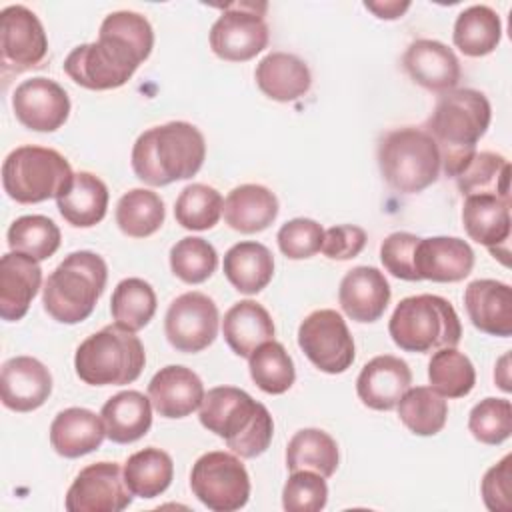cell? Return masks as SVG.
Returning a JSON list of instances; mask_svg holds the SVG:
<instances>
[{
  "label": "cell",
  "mask_w": 512,
  "mask_h": 512,
  "mask_svg": "<svg viewBox=\"0 0 512 512\" xmlns=\"http://www.w3.org/2000/svg\"><path fill=\"white\" fill-rule=\"evenodd\" d=\"M154 30L146 16L132 10L108 14L96 42L76 46L64 60V72L82 88L112 90L124 86L150 56Z\"/></svg>",
  "instance_id": "1"
},
{
  "label": "cell",
  "mask_w": 512,
  "mask_h": 512,
  "mask_svg": "<svg viewBox=\"0 0 512 512\" xmlns=\"http://www.w3.org/2000/svg\"><path fill=\"white\" fill-rule=\"evenodd\" d=\"M490 120L492 108L480 90L454 88L438 96L424 130L438 146L446 176L454 178L470 162Z\"/></svg>",
  "instance_id": "2"
},
{
  "label": "cell",
  "mask_w": 512,
  "mask_h": 512,
  "mask_svg": "<svg viewBox=\"0 0 512 512\" xmlns=\"http://www.w3.org/2000/svg\"><path fill=\"white\" fill-rule=\"evenodd\" d=\"M202 132L184 120H172L142 132L132 146V170L150 186H168L192 178L204 164Z\"/></svg>",
  "instance_id": "3"
},
{
  "label": "cell",
  "mask_w": 512,
  "mask_h": 512,
  "mask_svg": "<svg viewBox=\"0 0 512 512\" xmlns=\"http://www.w3.org/2000/svg\"><path fill=\"white\" fill-rule=\"evenodd\" d=\"M198 418L240 458H256L272 442L274 422L268 408L234 386L210 388L204 394Z\"/></svg>",
  "instance_id": "4"
},
{
  "label": "cell",
  "mask_w": 512,
  "mask_h": 512,
  "mask_svg": "<svg viewBox=\"0 0 512 512\" xmlns=\"http://www.w3.org/2000/svg\"><path fill=\"white\" fill-rule=\"evenodd\" d=\"M106 280L108 266L100 254L90 250L72 252L44 282V310L60 324H78L94 312Z\"/></svg>",
  "instance_id": "5"
},
{
  "label": "cell",
  "mask_w": 512,
  "mask_h": 512,
  "mask_svg": "<svg viewBox=\"0 0 512 512\" xmlns=\"http://www.w3.org/2000/svg\"><path fill=\"white\" fill-rule=\"evenodd\" d=\"M388 332L400 350L426 354L438 348H456L462 338V324L446 298L416 294L398 302Z\"/></svg>",
  "instance_id": "6"
},
{
  "label": "cell",
  "mask_w": 512,
  "mask_h": 512,
  "mask_svg": "<svg viewBox=\"0 0 512 512\" xmlns=\"http://www.w3.org/2000/svg\"><path fill=\"white\" fill-rule=\"evenodd\" d=\"M146 364L140 338L114 324L90 334L74 354V368L90 386H124L134 382Z\"/></svg>",
  "instance_id": "7"
},
{
  "label": "cell",
  "mask_w": 512,
  "mask_h": 512,
  "mask_svg": "<svg viewBox=\"0 0 512 512\" xmlns=\"http://www.w3.org/2000/svg\"><path fill=\"white\" fill-rule=\"evenodd\" d=\"M378 168L390 188L416 194L438 180L442 164L432 136L424 128L404 126L380 138Z\"/></svg>",
  "instance_id": "8"
},
{
  "label": "cell",
  "mask_w": 512,
  "mask_h": 512,
  "mask_svg": "<svg viewBox=\"0 0 512 512\" xmlns=\"http://www.w3.org/2000/svg\"><path fill=\"white\" fill-rule=\"evenodd\" d=\"M70 162L54 148L18 146L2 164L4 192L18 204L58 198L72 184Z\"/></svg>",
  "instance_id": "9"
},
{
  "label": "cell",
  "mask_w": 512,
  "mask_h": 512,
  "mask_svg": "<svg viewBox=\"0 0 512 512\" xmlns=\"http://www.w3.org/2000/svg\"><path fill=\"white\" fill-rule=\"evenodd\" d=\"M190 488L208 510L234 512L250 498V476L238 456L214 450L194 462Z\"/></svg>",
  "instance_id": "10"
},
{
  "label": "cell",
  "mask_w": 512,
  "mask_h": 512,
  "mask_svg": "<svg viewBox=\"0 0 512 512\" xmlns=\"http://www.w3.org/2000/svg\"><path fill=\"white\" fill-rule=\"evenodd\" d=\"M298 346L326 374L346 372L356 356L354 338L344 318L332 308L314 310L300 322Z\"/></svg>",
  "instance_id": "11"
},
{
  "label": "cell",
  "mask_w": 512,
  "mask_h": 512,
  "mask_svg": "<svg viewBox=\"0 0 512 512\" xmlns=\"http://www.w3.org/2000/svg\"><path fill=\"white\" fill-rule=\"evenodd\" d=\"M266 4L236 2L224 8L210 28L212 52L228 62H246L268 46V24L262 12Z\"/></svg>",
  "instance_id": "12"
},
{
  "label": "cell",
  "mask_w": 512,
  "mask_h": 512,
  "mask_svg": "<svg viewBox=\"0 0 512 512\" xmlns=\"http://www.w3.org/2000/svg\"><path fill=\"white\" fill-rule=\"evenodd\" d=\"M218 308L202 292H184L166 310L164 332L172 348L184 354L202 352L218 334Z\"/></svg>",
  "instance_id": "13"
},
{
  "label": "cell",
  "mask_w": 512,
  "mask_h": 512,
  "mask_svg": "<svg viewBox=\"0 0 512 512\" xmlns=\"http://www.w3.org/2000/svg\"><path fill=\"white\" fill-rule=\"evenodd\" d=\"M132 496L120 464L94 462L76 474L64 506L68 512H122Z\"/></svg>",
  "instance_id": "14"
},
{
  "label": "cell",
  "mask_w": 512,
  "mask_h": 512,
  "mask_svg": "<svg viewBox=\"0 0 512 512\" xmlns=\"http://www.w3.org/2000/svg\"><path fill=\"white\" fill-rule=\"evenodd\" d=\"M48 52V38L40 18L22 4H10L0 12V60L8 72H24L38 66Z\"/></svg>",
  "instance_id": "15"
},
{
  "label": "cell",
  "mask_w": 512,
  "mask_h": 512,
  "mask_svg": "<svg viewBox=\"0 0 512 512\" xmlns=\"http://www.w3.org/2000/svg\"><path fill=\"white\" fill-rule=\"evenodd\" d=\"M12 108L18 122L28 130L54 132L68 120L70 98L58 82L36 76L16 86Z\"/></svg>",
  "instance_id": "16"
},
{
  "label": "cell",
  "mask_w": 512,
  "mask_h": 512,
  "mask_svg": "<svg viewBox=\"0 0 512 512\" xmlns=\"http://www.w3.org/2000/svg\"><path fill=\"white\" fill-rule=\"evenodd\" d=\"M462 224L474 242L486 246L494 258L508 266L510 200L492 194L466 196L462 206Z\"/></svg>",
  "instance_id": "17"
},
{
  "label": "cell",
  "mask_w": 512,
  "mask_h": 512,
  "mask_svg": "<svg viewBox=\"0 0 512 512\" xmlns=\"http://www.w3.org/2000/svg\"><path fill=\"white\" fill-rule=\"evenodd\" d=\"M0 390L6 408L14 412H32L48 400L52 392V374L32 356H14L2 364Z\"/></svg>",
  "instance_id": "18"
},
{
  "label": "cell",
  "mask_w": 512,
  "mask_h": 512,
  "mask_svg": "<svg viewBox=\"0 0 512 512\" xmlns=\"http://www.w3.org/2000/svg\"><path fill=\"white\" fill-rule=\"evenodd\" d=\"M402 64L408 76L430 92L444 94L448 90H454L462 76L460 62L454 50L430 38L414 40L406 48Z\"/></svg>",
  "instance_id": "19"
},
{
  "label": "cell",
  "mask_w": 512,
  "mask_h": 512,
  "mask_svg": "<svg viewBox=\"0 0 512 512\" xmlns=\"http://www.w3.org/2000/svg\"><path fill=\"white\" fill-rule=\"evenodd\" d=\"M414 268L420 280L460 282L474 268V250L466 240L456 236L420 238Z\"/></svg>",
  "instance_id": "20"
},
{
  "label": "cell",
  "mask_w": 512,
  "mask_h": 512,
  "mask_svg": "<svg viewBox=\"0 0 512 512\" xmlns=\"http://www.w3.org/2000/svg\"><path fill=\"white\" fill-rule=\"evenodd\" d=\"M148 398L160 416L186 418L200 408L204 400V384L194 370L170 364L152 376Z\"/></svg>",
  "instance_id": "21"
},
{
  "label": "cell",
  "mask_w": 512,
  "mask_h": 512,
  "mask_svg": "<svg viewBox=\"0 0 512 512\" xmlns=\"http://www.w3.org/2000/svg\"><path fill=\"white\" fill-rule=\"evenodd\" d=\"M410 384L412 372L408 364L398 356L380 354L362 366L356 392L364 406L372 410H392Z\"/></svg>",
  "instance_id": "22"
},
{
  "label": "cell",
  "mask_w": 512,
  "mask_h": 512,
  "mask_svg": "<svg viewBox=\"0 0 512 512\" xmlns=\"http://www.w3.org/2000/svg\"><path fill=\"white\" fill-rule=\"evenodd\" d=\"M464 306L470 322L484 334L512 336V290L500 280H474L464 290Z\"/></svg>",
  "instance_id": "23"
},
{
  "label": "cell",
  "mask_w": 512,
  "mask_h": 512,
  "mask_svg": "<svg viewBox=\"0 0 512 512\" xmlns=\"http://www.w3.org/2000/svg\"><path fill=\"white\" fill-rule=\"evenodd\" d=\"M42 284L38 260L22 252H6L0 258V316L6 322L22 320Z\"/></svg>",
  "instance_id": "24"
},
{
  "label": "cell",
  "mask_w": 512,
  "mask_h": 512,
  "mask_svg": "<svg viewBox=\"0 0 512 512\" xmlns=\"http://www.w3.org/2000/svg\"><path fill=\"white\" fill-rule=\"evenodd\" d=\"M338 302L348 318L376 322L390 302V284L378 268L356 266L344 274L338 288Z\"/></svg>",
  "instance_id": "25"
},
{
  "label": "cell",
  "mask_w": 512,
  "mask_h": 512,
  "mask_svg": "<svg viewBox=\"0 0 512 512\" xmlns=\"http://www.w3.org/2000/svg\"><path fill=\"white\" fill-rule=\"evenodd\" d=\"M106 428L102 416L88 408H66L50 424V444L64 458H80L102 446Z\"/></svg>",
  "instance_id": "26"
},
{
  "label": "cell",
  "mask_w": 512,
  "mask_h": 512,
  "mask_svg": "<svg viewBox=\"0 0 512 512\" xmlns=\"http://www.w3.org/2000/svg\"><path fill=\"white\" fill-rule=\"evenodd\" d=\"M258 88L276 102H294L302 98L312 84L308 64L290 52L266 54L254 72Z\"/></svg>",
  "instance_id": "27"
},
{
  "label": "cell",
  "mask_w": 512,
  "mask_h": 512,
  "mask_svg": "<svg viewBox=\"0 0 512 512\" xmlns=\"http://www.w3.org/2000/svg\"><path fill=\"white\" fill-rule=\"evenodd\" d=\"M226 224L242 234L266 230L278 216L276 194L262 184H240L224 200Z\"/></svg>",
  "instance_id": "28"
},
{
  "label": "cell",
  "mask_w": 512,
  "mask_h": 512,
  "mask_svg": "<svg viewBox=\"0 0 512 512\" xmlns=\"http://www.w3.org/2000/svg\"><path fill=\"white\" fill-rule=\"evenodd\" d=\"M222 334L236 356L250 358L260 344L274 340V322L256 300H240L224 314Z\"/></svg>",
  "instance_id": "29"
},
{
  "label": "cell",
  "mask_w": 512,
  "mask_h": 512,
  "mask_svg": "<svg viewBox=\"0 0 512 512\" xmlns=\"http://www.w3.org/2000/svg\"><path fill=\"white\" fill-rule=\"evenodd\" d=\"M106 438L116 444L140 440L152 426V402L138 390H124L108 398L100 410Z\"/></svg>",
  "instance_id": "30"
},
{
  "label": "cell",
  "mask_w": 512,
  "mask_h": 512,
  "mask_svg": "<svg viewBox=\"0 0 512 512\" xmlns=\"http://www.w3.org/2000/svg\"><path fill=\"white\" fill-rule=\"evenodd\" d=\"M62 218L76 228H92L104 216L108 208V188L92 172H76L66 192L56 198Z\"/></svg>",
  "instance_id": "31"
},
{
  "label": "cell",
  "mask_w": 512,
  "mask_h": 512,
  "mask_svg": "<svg viewBox=\"0 0 512 512\" xmlns=\"http://www.w3.org/2000/svg\"><path fill=\"white\" fill-rule=\"evenodd\" d=\"M224 276L242 294H258L274 276L272 252L254 240L234 244L224 254Z\"/></svg>",
  "instance_id": "32"
},
{
  "label": "cell",
  "mask_w": 512,
  "mask_h": 512,
  "mask_svg": "<svg viewBox=\"0 0 512 512\" xmlns=\"http://www.w3.org/2000/svg\"><path fill=\"white\" fill-rule=\"evenodd\" d=\"M500 38V16L486 4H474L464 8L454 22L452 40L456 48L470 58H480L494 52L500 44Z\"/></svg>",
  "instance_id": "33"
},
{
  "label": "cell",
  "mask_w": 512,
  "mask_h": 512,
  "mask_svg": "<svg viewBox=\"0 0 512 512\" xmlns=\"http://www.w3.org/2000/svg\"><path fill=\"white\" fill-rule=\"evenodd\" d=\"M338 444L336 440L320 428L298 430L286 446V468L312 470L324 478H330L338 468Z\"/></svg>",
  "instance_id": "34"
},
{
  "label": "cell",
  "mask_w": 512,
  "mask_h": 512,
  "mask_svg": "<svg viewBox=\"0 0 512 512\" xmlns=\"http://www.w3.org/2000/svg\"><path fill=\"white\" fill-rule=\"evenodd\" d=\"M124 482L138 498H156L174 478V462L168 452L148 446L128 456L124 464Z\"/></svg>",
  "instance_id": "35"
},
{
  "label": "cell",
  "mask_w": 512,
  "mask_h": 512,
  "mask_svg": "<svg viewBox=\"0 0 512 512\" xmlns=\"http://www.w3.org/2000/svg\"><path fill=\"white\" fill-rule=\"evenodd\" d=\"M454 178L464 196L492 194L510 200V164L502 154L476 152Z\"/></svg>",
  "instance_id": "36"
},
{
  "label": "cell",
  "mask_w": 512,
  "mask_h": 512,
  "mask_svg": "<svg viewBox=\"0 0 512 512\" xmlns=\"http://www.w3.org/2000/svg\"><path fill=\"white\" fill-rule=\"evenodd\" d=\"M396 408L402 424L416 436H434L446 426L448 404L430 386L408 388Z\"/></svg>",
  "instance_id": "37"
},
{
  "label": "cell",
  "mask_w": 512,
  "mask_h": 512,
  "mask_svg": "<svg viewBox=\"0 0 512 512\" xmlns=\"http://www.w3.org/2000/svg\"><path fill=\"white\" fill-rule=\"evenodd\" d=\"M164 202L148 188L128 190L116 204V224L130 238L152 236L164 224Z\"/></svg>",
  "instance_id": "38"
},
{
  "label": "cell",
  "mask_w": 512,
  "mask_h": 512,
  "mask_svg": "<svg viewBox=\"0 0 512 512\" xmlns=\"http://www.w3.org/2000/svg\"><path fill=\"white\" fill-rule=\"evenodd\" d=\"M156 306V292L146 280L124 278L112 292L110 314L118 326L138 332L152 320Z\"/></svg>",
  "instance_id": "39"
},
{
  "label": "cell",
  "mask_w": 512,
  "mask_h": 512,
  "mask_svg": "<svg viewBox=\"0 0 512 512\" xmlns=\"http://www.w3.org/2000/svg\"><path fill=\"white\" fill-rule=\"evenodd\" d=\"M430 388L444 398H464L476 384L470 358L456 348H438L428 362Z\"/></svg>",
  "instance_id": "40"
},
{
  "label": "cell",
  "mask_w": 512,
  "mask_h": 512,
  "mask_svg": "<svg viewBox=\"0 0 512 512\" xmlns=\"http://www.w3.org/2000/svg\"><path fill=\"white\" fill-rule=\"evenodd\" d=\"M250 378L266 394H284L296 380V370L286 348L268 340L260 344L248 358Z\"/></svg>",
  "instance_id": "41"
},
{
  "label": "cell",
  "mask_w": 512,
  "mask_h": 512,
  "mask_svg": "<svg viewBox=\"0 0 512 512\" xmlns=\"http://www.w3.org/2000/svg\"><path fill=\"white\" fill-rule=\"evenodd\" d=\"M8 246L12 252H22L38 262L48 260L60 248V228L54 220L42 214L16 218L8 228Z\"/></svg>",
  "instance_id": "42"
},
{
  "label": "cell",
  "mask_w": 512,
  "mask_h": 512,
  "mask_svg": "<svg viewBox=\"0 0 512 512\" xmlns=\"http://www.w3.org/2000/svg\"><path fill=\"white\" fill-rule=\"evenodd\" d=\"M224 210L220 192L208 184L186 186L174 202V218L186 230H210Z\"/></svg>",
  "instance_id": "43"
},
{
  "label": "cell",
  "mask_w": 512,
  "mask_h": 512,
  "mask_svg": "<svg viewBox=\"0 0 512 512\" xmlns=\"http://www.w3.org/2000/svg\"><path fill=\"white\" fill-rule=\"evenodd\" d=\"M216 266V248L200 236H186L170 248L172 274L186 284H200L208 280Z\"/></svg>",
  "instance_id": "44"
},
{
  "label": "cell",
  "mask_w": 512,
  "mask_h": 512,
  "mask_svg": "<svg viewBox=\"0 0 512 512\" xmlns=\"http://www.w3.org/2000/svg\"><path fill=\"white\" fill-rule=\"evenodd\" d=\"M470 434L488 446L502 444L512 434V404L506 398H484L468 416Z\"/></svg>",
  "instance_id": "45"
},
{
  "label": "cell",
  "mask_w": 512,
  "mask_h": 512,
  "mask_svg": "<svg viewBox=\"0 0 512 512\" xmlns=\"http://www.w3.org/2000/svg\"><path fill=\"white\" fill-rule=\"evenodd\" d=\"M326 502V480L312 470L292 472L282 488V506L286 512H320Z\"/></svg>",
  "instance_id": "46"
},
{
  "label": "cell",
  "mask_w": 512,
  "mask_h": 512,
  "mask_svg": "<svg viewBox=\"0 0 512 512\" xmlns=\"http://www.w3.org/2000/svg\"><path fill=\"white\" fill-rule=\"evenodd\" d=\"M278 248L290 260H304L320 252L324 240V228L312 218H294L280 226Z\"/></svg>",
  "instance_id": "47"
},
{
  "label": "cell",
  "mask_w": 512,
  "mask_h": 512,
  "mask_svg": "<svg viewBox=\"0 0 512 512\" xmlns=\"http://www.w3.org/2000/svg\"><path fill=\"white\" fill-rule=\"evenodd\" d=\"M420 238L410 232H392L380 244V260L384 268L400 280L418 282V274L414 268V254Z\"/></svg>",
  "instance_id": "48"
},
{
  "label": "cell",
  "mask_w": 512,
  "mask_h": 512,
  "mask_svg": "<svg viewBox=\"0 0 512 512\" xmlns=\"http://www.w3.org/2000/svg\"><path fill=\"white\" fill-rule=\"evenodd\" d=\"M480 492L488 510H512V454H506L498 464L486 470L480 484Z\"/></svg>",
  "instance_id": "49"
},
{
  "label": "cell",
  "mask_w": 512,
  "mask_h": 512,
  "mask_svg": "<svg viewBox=\"0 0 512 512\" xmlns=\"http://www.w3.org/2000/svg\"><path fill=\"white\" fill-rule=\"evenodd\" d=\"M366 246V232L354 224H340L324 230L322 254L330 260H352Z\"/></svg>",
  "instance_id": "50"
},
{
  "label": "cell",
  "mask_w": 512,
  "mask_h": 512,
  "mask_svg": "<svg viewBox=\"0 0 512 512\" xmlns=\"http://www.w3.org/2000/svg\"><path fill=\"white\" fill-rule=\"evenodd\" d=\"M364 6L370 12H374L378 18H382V20H396V18H400L410 8V2H398V0H390V2H364Z\"/></svg>",
  "instance_id": "51"
},
{
  "label": "cell",
  "mask_w": 512,
  "mask_h": 512,
  "mask_svg": "<svg viewBox=\"0 0 512 512\" xmlns=\"http://www.w3.org/2000/svg\"><path fill=\"white\" fill-rule=\"evenodd\" d=\"M508 354H504L502 358H500V362H498V368L494 370V380H496V384L504 390V392H510L512 388H510V378H508Z\"/></svg>",
  "instance_id": "52"
}]
</instances>
